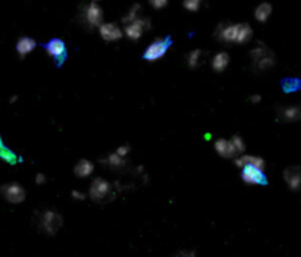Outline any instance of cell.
Instances as JSON below:
<instances>
[{
  "label": "cell",
  "instance_id": "ffe728a7",
  "mask_svg": "<svg viewBox=\"0 0 301 257\" xmlns=\"http://www.w3.org/2000/svg\"><path fill=\"white\" fill-rule=\"evenodd\" d=\"M281 116L284 121L287 122H294V121H299L301 118V110L300 107L297 106H291V107H285L281 110Z\"/></svg>",
  "mask_w": 301,
  "mask_h": 257
},
{
  "label": "cell",
  "instance_id": "8fae6325",
  "mask_svg": "<svg viewBox=\"0 0 301 257\" xmlns=\"http://www.w3.org/2000/svg\"><path fill=\"white\" fill-rule=\"evenodd\" d=\"M284 180L291 191H299L301 187V169L300 166L287 168L284 172Z\"/></svg>",
  "mask_w": 301,
  "mask_h": 257
},
{
  "label": "cell",
  "instance_id": "4316f807",
  "mask_svg": "<svg viewBox=\"0 0 301 257\" xmlns=\"http://www.w3.org/2000/svg\"><path fill=\"white\" fill-rule=\"evenodd\" d=\"M72 197L75 199V200H85V194L84 193H81V191H76V190H74L72 191Z\"/></svg>",
  "mask_w": 301,
  "mask_h": 257
},
{
  "label": "cell",
  "instance_id": "e0dca14e",
  "mask_svg": "<svg viewBox=\"0 0 301 257\" xmlns=\"http://www.w3.org/2000/svg\"><path fill=\"white\" fill-rule=\"evenodd\" d=\"M74 172H75V175H76L78 178H87V177H90V175L94 172V165H93L90 160H87V159H81V160L75 165Z\"/></svg>",
  "mask_w": 301,
  "mask_h": 257
},
{
  "label": "cell",
  "instance_id": "30bf717a",
  "mask_svg": "<svg viewBox=\"0 0 301 257\" xmlns=\"http://www.w3.org/2000/svg\"><path fill=\"white\" fill-rule=\"evenodd\" d=\"M46 51L50 57H53L54 60H59V63L66 57V46L65 41L60 38H51L47 44H46Z\"/></svg>",
  "mask_w": 301,
  "mask_h": 257
},
{
  "label": "cell",
  "instance_id": "f546056e",
  "mask_svg": "<svg viewBox=\"0 0 301 257\" xmlns=\"http://www.w3.org/2000/svg\"><path fill=\"white\" fill-rule=\"evenodd\" d=\"M176 257H196V253L194 252H184V253H181L179 256Z\"/></svg>",
  "mask_w": 301,
  "mask_h": 257
},
{
  "label": "cell",
  "instance_id": "4fadbf2b",
  "mask_svg": "<svg viewBox=\"0 0 301 257\" xmlns=\"http://www.w3.org/2000/svg\"><path fill=\"white\" fill-rule=\"evenodd\" d=\"M215 150L219 156L222 157H226V159H231V157H235L237 156V150L234 149L232 143L228 141V140H216L215 141Z\"/></svg>",
  "mask_w": 301,
  "mask_h": 257
},
{
  "label": "cell",
  "instance_id": "ac0fdd59",
  "mask_svg": "<svg viewBox=\"0 0 301 257\" xmlns=\"http://www.w3.org/2000/svg\"><path fill=\"white\" fill-rule=\"evenodd\" d=\"M272 10H274L272 4H271L269 1H263V3H260V4L256 7V10H254V18H256L259 22L265 24V22L271 18Z\"/></svg>",
  "mask_w": 301,
  "mask_h": 257
},
{
  "label": "cell",
  "instance_id": "44dd1931",
  "mask_svg": "<svg viewBox=\"0 0 301 257\" xmlns=\"http://www.w3.org/2000/svg\"><path fill=\"white\" fill-rule=\"evenodd\" d=\"M203 57V50L197 49V50H193L190 54H188V65L190 68H197L200 65V59Z\"/></svg>",
  "mask_w": 301,
  "mask_h": 257
},
{
  "label": "cell",
  "instance_id": "4dcf8cb0",
  "mask_svg": "<svg viewBox=\"0 0 301 257\" xmlns=\"http://www.w3.org/2000/svg\"><path fill=\"white\" fill-rule=\"evenodd\" d=\"M91 1H100V0H91Z\"/></svg>",
  "mask_w": 301,
  "mask_h": 257
},
{
  "label": "cell",
  "instance_id": "cb8c5ba5",
  "mask_svg": "<svg viewBox=\"0 0 301 257\" xmlns=\"http://www.w3.org/2000/svg\"><path fill=\"white\" fill-rule=\"evenodd\" d=\"M231 143H232L234 149L237 150V153H243V152L246 150V143L243 141V138H241V137L234 135V137L231 138Z\"/></svg>",
  "mask_w": 301,
  "mask_h": 257
},
{
  "label": "cell",
  "instance_id": "52a82bcc",
  "mask_svg": "<svg viewBox=\"0 0 301 257\" xmlns=\"http://www.w3.org/2000/svg\"><path fill=\"white\" fill-rule=\"evenodd\" d=\"M241 178L244 182L250 184V185H265L268 182L265 174L262 169L254 168L251 165H246L243 166V172H241Z\"/></svg>",
  "mask_w": 301,
  "mask_h": 257
},
{
  "label": "cell",
  "instance_id": "7a4b0ae2",
  "mask_svg": "<svg viewBox=\"0 0 301 257\" xmlns=\"http://www.w3.org/2000/svg\"><path fill=\"white\" fill-rule=\"evenodd\" d=\"M40 228L47 235H54L63 225V218L54 210H44L40 215Z\"/></svg>",
  "mask_w": 301,
  "mask_h": 257
},
{
  "label": "cell",
  "instance_id": "5bb4252c",
  "mask_svg": "<svg viewBox=\"0 0 301 257\" xmlns=\"http://www.w3.org/2000/svg\"><path fill=\"white\" fill-rule=\"evenodd\" d=\"M235 165H237L238 168H243V166H246V165H251V166L259 168V169H262V171L266 168L265 159H262V157H259V156H250V154H244V156L235 159Z\"/></svg>",
  "mask_w": 301,
  "mask_h": 257
},
{
  "label": "cell",
  "instance_id": "2e32d148",
  "mask_svg": "<svg viewBox=\"0 0 301 257\" xmlns=\"http://www.w3.org/2000/svg\"><path fill=\"white\" fill-rule=\"evenodd\" d=\"M229 60H231V57H229V54H228L226 51H219V53H216L215 57H213V60H212V68H213V71H215V72H224V71L228 68Z\"/></svg>",
  "mask_w": 301,
  "mask_h": 257
},
{
  "label": "cell",
  "instance_id": "9c48e42d",
  "mask_svg": "<svg viewBox=\"0 0 301 257\" xmlns=\"http://www.w3.org/2000/svg\"><path fill=\"white\" fill-rule=\"evenodd\" d=\"M99 32L104 41H118L124 37V31L121 29V26L118 24H112V22L100 24Z\"/></svg>",
  "mask_w": 301,
  "mask_h": 257
},
{
  "label": "cell",
  "instance_id": "484cf974",
  "mask_svg": "<svg viewBox=\"0 0 301 257\" xmlns=\"http://www.w3.org/2000/svg\"><path fill=\"white\" fill-rule=\"evenodd\" d=\"M128 153H129V147H126V146H121V147H118V150H116V154L121 156V157H125Z\"/></svg>",
  "mask_w": 301,
  "mask_h": 257
},
{
  "label": "cell",
  "instance_id": "7c38bea8",
  "mask_svg": "<svg viewBox=\"0 0 301 257\" xmlns=\"http://www.w3.org/2000/svg\"><path fill=\"white\" fill-rule=\"evenodd\" d=\"M237 31H238V24H222L219 28H218V38L221 41H225V43H235V38H237Z\"/></svg>",
  "mask_w": 301,
  "mask_h": 257
},
{
  "label": "cell",
  "instance_id": "9a60e30c",
  "mask_svg": "<svg viewBox=\"0 0 301 257\" xmlns=\"http://www.w3.org/2000/svg\"><path fill=\"white\" fill-rule=\"evenodd\" d=\"M37 46V41L31 37H21L16 43V51L21 57H25L26 54H29Z\"/></svg>",
  "mask_w": 301,
  "mask_h": 257
},
{
  "label": "cell",
  "instance_id": "7402d4cb",
  "mask_svg": "<svg viewBox=\"0 0 301 257\" xmlns=\"http://www.w3.org/2000/svg\"><path fill=\"white\" fill-rule=\"evenodd\" d=\"M106 163H107L109 166H112V168H122V166L125 165V160H124V157L118 156L116 153H112V154L107 156Z\"/></svg>",
  "mask_w": 301,
  "mask_h": 257
},
{
  "label": "cell",
  "instance_id": "8992f818",
  "mask_svg": "<svg viewBox=\"0 0 301 257\" xmlns=\"http://www.w3.org/2000/svg\"><path fill=\"white\" fill-rule=\"evenodd\" d=\"M82 21L90 26H99L100 24H103V9L99 6L97 1H91L88 3L84 9H82Z\"/></svg>",
  "mask_w": 301,
  "mask_h": 257
},
{
  "label": "cell",
  "instance_id": "83f0119b",
  "mask_svg": "<svg viewBox=\"0 0 301 257\" xmlns=\"http://www.w3.org/2000/svg\"><path fill=\"white\" fill-rule=\"evenodd\" d=\"M46 182V177L43 175V174H37V177H35V184L37 185H43Z\"/></svg>",
  "mask_w": 301,
  "mask_h": 257
},
{
  "label": "cell",
  "instance_id": "f1b7e54d",
  "mask_svg": "<svg viewBox=\"0 0 301 257\" xmlns=\"http://www.w3.org/2000/svg\"><path fill=\"white\" fill-rule=\"evenodd\" d=\"M250 100H251V103H260V102H262V97H260L259 94H254V96L250 97Z\"/></svg>",
  "mask_w": 301,
  "mask_h": 257
},
{
  "label": "cell",
  "instance_id": "5b68a950",
  "mask_svg": "<svg viewBox=\"0 0 301 257\" xmlns=\"http://www.w3.org/2000/svg\"><path fill=\"white\" fill-rule=\"evenodd\" d=\"M0 194L3 196V199L7 202V203H12V205H19L25 200L26 197V193L24 190L22 185L16 184V182H12V184H6L0 188Z\"/></svg>",
  "mask_w": 301,
  "mask_h": 257
},
{
  "label": "cell",
  "instance_id": "277c9868",
  "mask_svg": "<svg viewBox=\"0 0 301 257\" xmlns=\"http://www.w3.org/2000/svg\"><path fill=\"white\" fill-rule=\"evenodd\" d=\"M171 44H172V40H171L169 37H166V38H157V40H154V41L146 49L143 57H144L146 60H149V62H156V60L162 59V57L166 54V51H168V49H169Z\"/></svg>",
  "mask_w": 301,
  "mask_h": 257
},
{
  "label": "cell",
  "instance_id": "603a6c76",
  "mask_svg": "<svg viewBox=\"0 0 301 257\" xmlns=\"http://www.w3.org/2000/svg\"><path fill=\"white\" fill-rule=\"evenodd\" d=\"M182 6L188 10V12H197L201 6V0H184Z\"/></svg>",
  "mask_w": 301,
  "mask_h": 257
},
{
  "label": "cell",
  "instance_id": "3957f363",
  "mask_svg": "<svg viewBox=\"0 0 301 257\" xmlns=\"http://www.w3.org/2000/svg\"><path fill=\"white\" fill-rule=\"evenodd\" d=\"M90 199L96 203H101L106 199H112V184L104 178H96L90 187Z\"/></svg>",
  "mask_w": 301,
  "mask_h": 257
},
{
  "label": "cell",
  "instance_id": "6da1fadb",
  "mask_svg": "<svg viewBox=\"0 0 301 257\" xmlns=\"http://www.w3.org/2000/svg\"><path fill=\"white\" fill-rule=\"evenodd\" d=\"M251 59L257 71H266L275 65L274 53L263 44H259L256 49L251 50Z\"/></svg>",
  "mask_w": 301,
  "mask_h": 257
},
{
  "label": "cell",
  "instance_id": "d4e9b609",
  "mask_svg": "<svg viewBox=\"0 0 301 257\" xmlns=\"http://www.w3.org/2000/svg\"><path fill=\"white\" fill-rule=\"evenodd\" d=\"M149 3L151 4V7H154V9H157V10L168 6V0H149Z\"/></svg>",
  "mask_w": 301,
  "mask_h": 257
},
{
  "label": "cell",
  "instance_id": "ba28073f",
  "mask_svg": "<svg viewBox=\"0 0 301 257\" xmlns=\"http://www.w3.org/2000/svg\"><path fill=\"white\" fill-rule=\"evenodd\" d=\"M149 26H150V22H149L147 19L138 16L137 19H134V21H131V22L126 24V26H125V34H126V37L131 38V40H138V38H141V35L144 34L146 28H149Z\"/></svg>",
  "mask_w": 301,
  "mask_h": 257
},
{
  "label": "cell",
  "instance_id": "d6986e66",
  "mask_svg": "<svg viewBox=\"0 0 301 257\" xmlns=\"http://www.w3.org/2000/svg\"><path fill=\"white\" fill-rule=\"evenodd\" d=\"M253 37V29L251 26L244 22V24H238V31H237V38H235V43L238 44H246L251 40Z\"/></svg>",
  "mask_w": 301,
  "mask_h": 257
}]
</instances>
